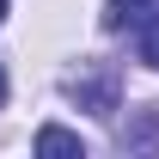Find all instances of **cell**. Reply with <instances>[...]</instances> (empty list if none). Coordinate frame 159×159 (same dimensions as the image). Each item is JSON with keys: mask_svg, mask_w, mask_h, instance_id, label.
Listing matches in <instances>:
<instances>
[{"mask_svg": "<svg viewBox=\"0 0 159 159\" xmlns=\"http://www.w3.org/2000/svg\"><path fill=\"white\" fill-rule=\"evenodd\" d=\"M37 153L43 159H86V141L74 129H61V122H43L37 129Z\"/></svg>", "mask_w": 159, "mask_h": 159, "instance_id": "6da1fadb", "label": "cell"}, {"mask_svg": "<svg viewBox=\"0 0 159 159\" xmlns=\"http://www.w3.org/2000/svg\"><path fill=\"white\" fill-rule=\"evenodd\" d=\"M80 98L92 104V116H116V80L104 74V80H86V86H74Z\"/></svg>", "mask_w": 159, "mask_h": 159, "instance_id": "7a4b0ae2", "label": "cell"}, {"mask_svg": "<svg viewBox=\"0 0 159 159\" xmlns=\"http://www.w3.org/2000/svg\"><path fill=\"white\" fill-rule=\"evenodd\" d=\"M153 12V0H110L104 6V31H122V25H141Z\"/></svg>", "mask_w": 159, "mask_h": 159, "instance_id": "3957f363", "label": "cell"}, {"mask_svg": "<svg viewBox=\"0 0 159 159\" xmlns=\"http://www.w3.org/2000/svg\"><path fill=\"white\" fill-rule=\"evenodd\" d=\"M135 55L147 61V67H159V6H153L141 25H135Z\"/></svg>", "mask_w": 159, "mask_h": 159, "instance_id": "277c9868", "label": "cell"}, {"mask_svg": "<svg viewBox=\"0 0 159 159\" xmlns=\"http://www.w3.org/2000/svg\"><path fill=\"white\" fill-rule=\"evenodd\" d=\"M0 104H6V67H0Z\"/></svg>", "mask_w": 159, "mask_h": 159, "instance_id": "5b68a950", "label": "cell"}, {"mask_svg": "<svg viewBox=\"0 0 159 159\" xmlns=\"http://www.w3.org/2000/svg\"><path fill=\"white\" fill-rule=\"evenodd\" d=\"M0 19H6V0H0Z\"/></svg>", "mask_w": 159, "mask_h": 159, "instance_id": "8992f818", "label": "cell"}]
</instances>
